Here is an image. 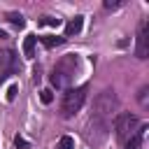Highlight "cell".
<instances>
[{
    "label": "cell",
    "instance_id": "6da1fadb",
    "mask_svg": "<svg viewBox=\"0 0 149 149\" xmlns=\"http://www.w3.org/2000/svg\"><path fill=\"white\" fill-rule=\"evenodd\" d=\"M119 109V98L114 91H102L95 102H93V114H91V121H88V140L91 142H102V137L107 135L109 130V121L112 116L116 114Z\"/></svg>",
    "mask_w": 149,
    "mask_h": 149
},
{
    "label": "cell",
    "instance_id": "7a4b0ae2",
    "mask_svg": "<svg viewBox=\"0 0 149 149\" xmlns=\"http://www.w3.org/2000/svg\"><path fill=\"white\" fill-rule=\"evenodd\" d=\"M74 72H77V56H74V54H68V56H63V58L54 65V70H51V74H49V81H51V86H56V88H70Z\"/></svg>",
    "mask_w": 149,
    "mask_h": 149
},
{
    "label": "cell",
    "instance_id": "3957f363",
    "mask_svg": "<svg viewBox=\"0 0 149 149\" xmlns=\"http://www.w3.org/2000/svg\"><path fill=\"white\" fill-rule=\"evenodd\" d=\"M84 100H86V86L68 88V93L63 95L61 116H63V119H70V116H74V114H77V112L84 107Z\"/></svg>",
    "mask_w": 149,
    "mask_h": 149
},
{
    "label": "cell",
    "instance_id": "277c9868",
    "mask_svg": "<svg viewBox=\"0 0 149 149\" xmlns=\"http://www.w3.org/2000/svg\"><path fill=\"white\" fill-rule=\"evenodd\" d=\"M114 133H116V140L123 144L128 137H133V135L137 133V116H133V114H128V112L119 114L116 121H114Z\"/></svg>",
    "mask_w": 149,
    "mask_h": 149
},
{
    "label": "cell",
    "instance_id": "5b68a950",
    "mask_svg": "<svg viewBox=\"0 0 149 149\" xmlns=\"http://www.w3.org/2000/svg\"><path fill=\"white\" fill-rule=\"evenodd\" d=\"M135 56H137V58H147V56H149V23H142V26H140Z\"/></svg>",
    "mask_w": 149,
    "mask_h": 149
},
{
    "label": "cell",
    "instance_id": "8992f818",
    "mask_svg": "<svg viewBox=\"0 0 149 149\" xmlns=\"http://www.w3.org/2000/svg\"><path fill=\"white\" fill-rule=\"evenodd\" d=\"M14 68H16V56H14V51L2 49V51H0V81H2Z\"/></svg>",
    "mask_w": 149,
    "mask_h": 149
},
{
    "label": "cell",
    "instance_id": "52a82bcc",
    "mask_svg": "<svg viewBox=\"0 0 149 149\" xmlns=\"http://www.w3.org/2000/svg\"><path fill=\"white\" fill-rule=\"evenodd\" d=\"M144 130H147V123H142V126L137 128V133L123 142V149H140V147H142V135H144Z\"/></svg>",
    "mask_w": 149,
    "mask_h": 149
},
{
    "label": "cell",
    "instance_id": "ba28073f",
    "mask_svg": "<svg viewBox=\"0 0 149 149\" xmlns=\"http://www.w3.org/2000/svg\"><path fill=\"white\" fill-rule=\"evenodd\" d=\"M81 26H84V16H74V19H70L68 26H65V35H68V37L77 35V33L81 30Z\"/></svg>",
    "mask_w": 149,
    "mask_h": 149
},
{
    "label": "cell",
    "instance_id": "9c48e42d",
    "mask_svg": "<svg viewBox=\"0 0 149 149\" xmlns=\"http://www.w3.org/2000/svg\"><path fill=\"white\" fill-rule=\"evenodd\" d=\"M35 42H37L35 35H26L23 37V56L26 58H33L35 56Z\"/></svg>",
    "mask_w": 149,
    "mask_h": 149
},
{
    "label": "cell",
    "instance_id": "30bf717a",
    "mask_svg": "<svg viewBox=\"0 0 149 149\" xmlns=\"http://www.w3.org/2000/svg\"><path fill=\"white\" fill-rule=\"evenodd\" d=\"M40 42H42L47 49H54V47L63 44V42H65V37H58V35H44V37H40Z\"/></svg>",
    "mask_w": 149,
    "mask_h": 149
},
{
    "label": "cell",
    "instance_id": "8fae6325",
    "mask_svg": "<svg viewBox=\"0 0 149 149\" xmlns=\"http://www.w3.org/2000/svg\"><path fill=\"white\" fill-rule=\"evenodd\" d=\"M7 21H9L12 26H16V28H23V26H26L23 14H19V12H7Z\"/></svg>",
    "mask_w": 149,
    "mask_h": 149
},
{
    "label": "cell",
    "instance_id": "7c38bea8",
    "mask_svg": "<svg viewBox=\"0 0 149 149\" xmlns=\"http://www.w3.org/2000/svg\"><path fill=\"white\" fill-rule=\"evenodd\" d=\"M58 149H74V137L63 135V137L58 140Z\"/></svg>",
    "mask_w": 149,
    "mask_h": 149
},
{
    "label": "cell",
    "instance_id": "4fadbf2b",
    "mask_svg": "<svg viewBox=\"0 0 149 149\" xmlns=\"http://www.w3.org/2000/svg\"><path fill=\"white\" fill-rule=\"evenodd\" d=\"M40 100H42L44 105H49V102L54 100V93H51V88H42V91H40Z\"/></svg>",
    "mask_w": 149,
    "mask_h": 149
},
{
    "label": "cell",
    "instance_id": "5bb4252c",
    "mask_svg": "<svg viewBox=\"0 0 149 149\" xmlns=\"http://www.w3.org/2000/svg\"><path fill=\"white\" fill-rule=\"evenodd\" d=\"M40 23H42V26H54V28H56V26H61V19H54V16H42V19H40Z\"/></svg>",
    "mask_w": 149,
    "mask_h": 149
},
{
    "label": "cell",
    "instance_id": "9a60e30c",
    "mask_svg": "<svg viewBox=\"0 0 149 149\" xmlns=\"http://www.w3.org/2000/svg\"><path fill=\"white\" fill-rule=\"evenodd\" d=\"M14 147H16V149H28V142H26L23 137L16 135V137H14Z\"/></svg>",
    "mask_w": 149,
    "mask_h": 149
},
{
    "label": "cell",
    "instance_id": "2e32d148",
    "mask_svg": "<svg viewBox=\"0 0 149 149\" xmlns=\"http://www.w3.org/2000/svg\"><path fill=\"white\" fill-rule=\"evenodd\" d=\"M16 91H19V86H16V84H12V86L7 88V100H14V98H16Z\"/></svg>",
    "mask_w": 149,
    "mask_h": 149
},
{
    "label": "cell",
    "instance_id": "e0dca14e",
    "mask_svg": "<svg viewBox=\"0 0 149 149\" xmlns=\"http://www.w3.org/2000/svg\"><path fill=\"white\" fill-rule=\"evenodd\" d=\"M123 2H112V0H105V9H116V7H121Z\"/></svg>",
    "mask_w": 149,
    "mask_h": 149
},
{
    "label": "cell",
    "instance_id": "ac0fdd59",
    "mask_svg": "<svg viewBox=\"0 0 149 149\" xmlns=\"http://www.w3.org/2000/svg\"><path fill=\"white\" fill-rule=\"evenodd\" d=\"M0 37H7V33H5V30H2V28H0Z\"/></svg>",
    "mask_w": 149,
    "mask_h": 149
}]
</instances>
